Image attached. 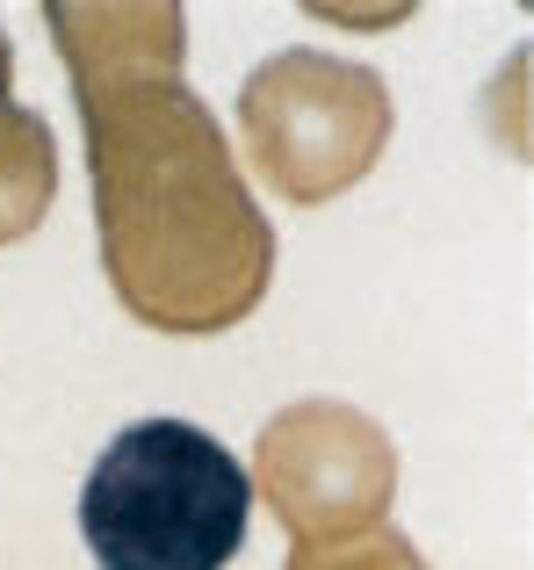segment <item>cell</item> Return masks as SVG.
Listing matches in <instances>:
<instances>
[{
    "instance_id": "4",
    "label": "cell",
    "mask_w": 534,
    "mask_h": 570,
    "mask_svg": "<svg viewBox=\"0 0 534 570\" xmlns=\"http://www.w3.org/2000/svg\"><path fill=\"white\" fill-rule=\"evenodd\" d=\"M246 484L289 528V542H339V534L383 528L397 491V448L354 404L296 397L260 426Z\"/></svg>"
},
{
    "instance_id": "3",
    "label": "cell",
    "mask_w": 534,
    "mask_h": 570,
    "mask_svg": "<svg viewBox=\"0 0 534 570\" xmlns=\"http://www.w3.org/2000/svg\"><path fill=\"white\" fill-rule=\"evenodd\" d=\"M239 130L281 203H333L390 145V87L362 58L275 51L239 87Z\"/></svg>"
},
{
    "instance_id": "5",
    "label": "cell",
    "mask_w": 534,
    "mask_h": 570,
    "mask_svg": "<svg viewBox=\"0 0 534 570\" xmlns=\"http://www.w3.org/2000/svg\"><path fill=\"white\" fill-rule=\"evenodd\" d=\"M58 195V138L37 109L14 101V51L0 37V246L29 238Z\"/></svg>"
},
{
    "instance_id": "6",
    "label": "cell",
    "mask_w": 534,
    "mask_h": 570,
    "mask_svg": "<svg viewBox=\"0 0 534 570\" xmlns=\"http://www.w3.org/2000/svg\"><path fill=\"white\" fill-rule=\"evenodd\" d=\"M289 570H426V557L383 520V528L339 534V542H289Z\"/></svg>"
},
{
    "instance_id": "2",
    "label": "cell",
    "mask_w": 534,
    "mask_h": 570,
    "mask_svg": "<svg viewBox=\"0 0 534 570\" xmlns=\"http://www.w3.org/2000/svg\"><path fill=\"white\" fill-rule=\"evenodd\" d=\"M246 513V462L188 419H130L80 484V542L101 570H225Z\"/></svg>"
},
{
    "instance_id": "1",
    "label": "cell",
    "mask_w": 534,
    "mask_h": 570,
    "mask_svg": "<svg viewBox=\"0 0 534 570\" xmlns=\"http://www.w3.org/2000/svg\"><path fill=\"white\" fill-rule=\"evenodd\" d=\"M87 130L95 238L116 304L138 325L202 340L254 318L275 282V224L260 217L217 116L181 80L188 14L174 0L43 8Z\"/></svg>"
}]
</instances>
